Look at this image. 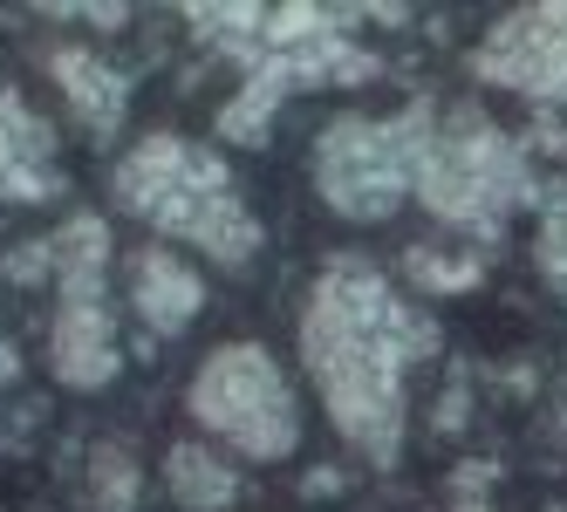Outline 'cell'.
<instances>
[{
	"label": "cell",
	"mask_w": 567,
	"mask_h": 512,
	"mask_svg": "<svg viewBox=\"0 0 567 512\" xmlns=\"http://www.w3.org/2000/svg\"><path fill=\"white\" fill-rule=\"evenodd\" d=\"M540 273H547V288L567 294V191H554L547 212H540Z\"/></svg>",
	"instance_id": "cell-15"
},
{
	"label": "cell",
	"mask_w": 567,
	"mask_h": 512,
	"mask_svg": "<svg viewBox=\"0 0 567 512\" xmlns=\"http://www.w3.org/2000/svg\"><path fill=\"white\" fill-rule=\"evenodd\" d=\"M437 137V109L411 103L403 116H336L315 144V191L342 219H390Z\"/></svg>",
	"instance_id": "cell-3"
},
{
	"label": "cell",
	"mask_w": 567,
	"mask_h": 512,
	"mask_svg": "<svg viewBox=\"0 0 567 512\" xmlns=\"http://www.w3.org/2000/svg\"><path fill=\"white\" fill-rule=\"evenodd\" d=\"M192 417L226 438L239 458L274 464L301 445V417H295V389L280 376V363L260 342H219L192 376Z\"/></svg>",
	"instance_id": "cell-5"
},
{
	"label": "cell",
	"mask_w": 567,
	"mask_h": 512,
	"mask_svg": "<svg viewBox=\"0 0 567 512\" xmlns=\"http://www.w3.org/2000/svg\"><path fill=\"white\" fill-rule=\"evenodd\" d=\"M55 247V328H49V363L69 389H103L124 356H116V322H110V294H103V273H110V226L96 212H75L49 232Z\"/></svg>",
	"instance_id": "cell-6"
},
{
	"label": "cell",
	"mask_w": 567,
	"mask_h": 512,
	"mask_svg": "<svg viewBox=\"0 0 567 512\" xmlns=\"http://www.w3.org/2000/svg\"><path fill=\"white\" fill-rule=\"evenodd\" d=\"M137 505V464L124 445L90 451V512H131Z\"/></svg>",
	"instance_id": "cell-12"
},
{
	"label": "cell",
	"mask_w": 567,
	"mask_h": 512,
	"mask_svg": "<svg viewBox=\"0 0 567 512\" xmlns=\"http://www.w3.org/2000/svg\"><path fill=\"white\" fill-rule=\"evenodd\" d=\"M478 83H499L540 103H567V0H547V8H519L506 14L472 55Z\"/></svg>",
	"instance_id": "cell-7"
},
{
	"label": "cell",
	"mask_w": 567,
	"mask_h": 512,
	"mask_svg": "<svg viewBox=\"0 0 567 512\" xmlns=\"http://www.w3.org/2000/svg\"><path fill=\"white\" fill-rule=\"evenodd\" d=\"M116 206L151 219L165 240H185L219 267L254 260L260 219L239 206V191L219 165V150H198L172 130H151L124 165H116Z\"/></svg>",
	"instance_id": "cell-2"
},
{
	"label": "cell",
	"mask_w": 567,
	"mask_h": 512,
	"mask_svg": "<svg viewBox=\"0 0 567 512\" xmlns=\"http://www.w3.org/2000/svg\"><path fill=\"white\" fill-rule=\"evenodd\" d=\"M49 75H55L62 103L83 116L90 137H116V124H124V103H131V83H124V75H116L96 49H55V55H49Z\"/></svg>",
	"instance_id": "cell-10"
},
{
	"label": "cell",
	"mask_w": 567,
	"mask_h": 512,
	"mask_svg": "<svg viewBox=\"0 0 567 512\" xmlns=\"http://www.w3.org/2000/svg\"><path fill=\"white\" fill-rule=\"evenodd\" d=\"M165 485H172V499H178L185 512H226V505L239 499V471H233L219 451H206V445H172Z\"/></svg>",
	"instance_id": "cell-11"
},
{
	"label": "cell",
	"mask_w": 567,
	"mask_h": 512,
	"mask_svg": "<svg viewBox=\"0 0 567 512\" xmlns=\"http://www.w3.org/2000/svg\"><path fill=\"white\" fill-rule=\"evenodd\" d=\"M411 191H417L437 219L472 226V232H493L499 212L540 199L534 171H526V150L493 124V116H478V109L437 116V137H431V150H424Z\"/></svg>",
	"instance_id": "cell-4"
},
{
	"label": "cell",
	"mask_w": 567,
	"mask_h": 512,
	"mask_svg": "<svg viewBox=\"0 0 567 512\" xmlns=\"http://www.w3.org/2000/svg\"><path fill=\"white\" fill-rule=\"evenodd\" d=\"M437 348V328L411 301H396L370 260H329L301 314V356L329 404L336 430L370 458L390 464L403 438V369Z\"/></svg>",
	"instance_id": "cell-1"
},
{
	"label": "cell",
	"mask_w": 567,
	"mask_h": 512,
	"mask_svg": "<svg viewBox=\"0 0 567 512\" xmlns=\"http://www.w3.org/2000/svg\"><path fill=\"white\" fill-rule=\"evenodd\" d=\"M42 273H55V247L49 240H28L21 253H8V281H42Z\"/></svg>",
	"instance_id": "cell-16"
},
{
	"label": "cell",
	"mask_w": 567,
	"mask_h": 512,
	"mask_svg": "<svg viewBox=\"0 0 567 512\" xmlns=\"http://www.w3.org/2000/svg\"><path fill=\"white\" fill-rule=\"evenodd\" d=\"M0 199L14 206L55 199V137L21 103V90H0Z\"/></svg>",
	"instance_id": "cell-8"
},
{
	"label": "cell",
	"mask_w": 567,
	"mask_h": 512,
	"mask_svg": "<svg viewBox=\"0 0 567 512\" xmlns=\"http://www.w3.org/2000/svg\"><path fill=\"white\" fill-rule=\"evenodd\" d=\"M458 512H478V505H458Z\"/></svg>",
	"instance_id": "cell-18"
},
{
	"label": "cell",
	"mask_w": 567,
	"mask_h": 512,
	"mask_svg": "<svg viewBox=\"0 0 567 512\" xmlns=\"http://www.w3.org/2000/svg\"><path fill=\"white\" fill-rule=\"evenodd\" d=\"M8 376H14V348H8V342H0V383H8Z\"/></svg>",
	"instance_id": "cell-17"
},
{
	"label": "cell",
	"mask_w": 567,
	"mask_h": 512,
	"mask_svg": "<svg viewBox=\"0 0 567 512\" xmlns=\"http://www.w3.org/2000/svg\"><path fill=\"white\" fill-rule=\"evenodd\" d=\"M403 273L424 288V294H458L478 281V253H437V247H411V260H403Z\"/></svg>",
	"instance_id": "cell-13"
},
{
	"label": "cell",
	"mask_w": 567,
	"mask_h": 512,
	"mask_svg": "<svg viewBox=\"0 0 567 512\" xmlns=\"http://www.w3.org/2000/svg\"><path fill=\"white\" fill-rule=\"evenodd\" d=\"M131 307L151 335H185L198 322V307H206V288L172 247H144L131 267Z\"/></svg>",
	"instance_id": "cell-9"
},
{
	"label": "cell",
	"mask_w": 567,
	"mask_h": 512,
	"mask_svg": "<svg viewBox=\"0 0 567 512\" xmlns=\"http://www.w3.org/2000/svg\"><path fill=\"white\" fill-rule=\"evenodd\" d=\"M274 90H260V83H239V96L219 109V137H233V144H260L267 137V124H274Z\"/></svg>",
	"instance_id": "cell-14"
}]
</instances>
